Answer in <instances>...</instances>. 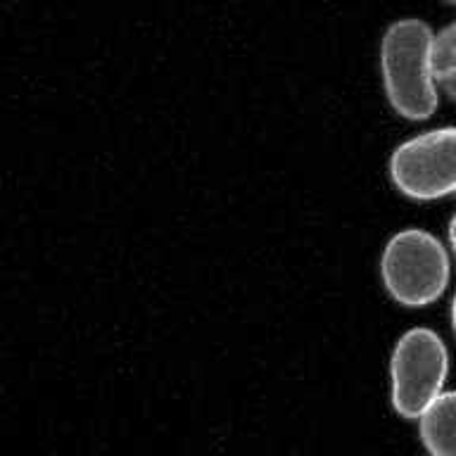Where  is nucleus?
Returning <instances> with one entry per match:
<instances>
[{
	"mask_svg": "<svg viewBox=\"0 0 456 456\" xmlns=\"http://www.w3.org/2000/svg\"><path fill=\"white\" fill-rule=\"evenodd\" d=\"M433 41V31L420 20L395 21L383 38L385 91L392 107L406 119H428L437 107Z\"/></svg>",
	"mask_w": 456,
	"mask_h": 456,
	"instance_id": "f257e3e1",
	"label": "nucleus"
},
{
	"mask_svg": "<svg viewBox=\"0 0 456 456\" xmlns=\"http://www.w3.org/2000/svg\"><path fill=\"white\" fill-rule=\"evenodd\" d=\"M385 288L406 306H426L440 297L449 283V259L435 235L409 228L387 242L383 252Z\"/></svg>",
	"mask_w": 456,
	"mask_h": 456,
	"instance_id": "f03ea898",
	"label": "nucleus"
},
{
	"mask_svg": "<svg viewBox=\"0 0 456 456\" xmlns=\"http://www.w3.org/2000/svg\"><path fill=\"white\" fill-rule=\"evenodd\" d=\"M449 359L440 335L413 328L397 342L392 354V404L404 419H420L442 395Z\"/></svg>",
	"mask_w": 456,
	"mask_h": 456,
	"instance_id": "7ed1b4c3",
	"label": "nucleus"
},
{
	"mask_svg": "<svg viewBox=\"0 0 456 456\" xmlns=\"http://www.w3.org/2000/svg\"><path fill=\"white\" fill-rule=\"evenodd\" d=\"M392 181L413 200L456 191V128H437L402 142L390 162Z\"/></svg>",
	"mask_w": 456,
	"mask_h": 456,
	"instance_id": "20e7f679",
	"label": "nucleus"
},
{
	"mask_svg": "<svg viewBox=\"0 0 456 456\" xmlns=\"http://www.w3.org/2000/svg\"><path fill=\"white\" fill-rule=\"evenodd\" d=\"M420 437L433 456H456V392H444L423 411Z\"/></svg>",
	"mask_w": 456,
	"mask_h": 456,
	"instance_id": "39448f33",
	"label": "nucleus"
},
{
	"mask_svg": "<svg viewBox=\"0 0 456 456\" xmlns=\"http://www.w3.org/2000/svg\"><path fill=\"white\" fill-rule=\"evenodd\" d=\"M433 71L437 86L456 102V21L435 36Z\"/></svg>",
	"mask_w": 456,
	"mask_h": 456,
	"instance_id": "423d86ee",
	"label": "nucleus"
},
{
	"mask_svg": "<svg viewBox=\"0 0 456 456\" xmlns=\"http://www.w3.org/2000/svg\"><path fill=\"white\" fill-rule=\"evenodd\" d=\"M449 240H452V248H454L456 252V216L452 219V224H449Z\"/></svg>",
	"mask_w": 456,
	"mask_h": 456,
	"instance_id": "0eeeda50",
	"label": "nucleus"
},
{
	"mask_svg": "<svg viewBox=\"0 0 456 456\" xmlns=\"http://www.w3.org/2000/svg\"><path fill=\"white\" fill-rule=\"evenodd\" d=\"M452 326H454V333H456V297L452 302Z\"/></svg>",
	"mask_w": 456,
	"mask_h": 456,
	"instance_id": "6e6552de",
	"label": "nucleus"
},
{
	"mask_svg": "<svg viewBox=\"0 0 456 456\" xmlns=\"http://www.w3.org/2000/svg\"><path fill=\"white\" fill-rule=\"evenodd\" d=\"M444 3H449V5H456V0H444Z\"/></svg>",
	"mask_w": 456,
	"mask_h": 456,
	"instance_id": "1a4fd4ad",
	"label": "nucleus"
}]
</instances>
